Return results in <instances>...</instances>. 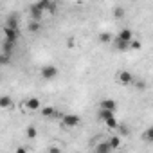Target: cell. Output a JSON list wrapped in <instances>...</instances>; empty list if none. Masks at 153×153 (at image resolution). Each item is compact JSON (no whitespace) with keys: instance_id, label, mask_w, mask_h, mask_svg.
<instances>
[{"instance_id":"1","label":"cell","mask_w":153,"mask_h":153,"mask_svg":"<svg viewBox=\"0 0 153 153\" xmlns=\"http://www.w3.org/2000/svg\"><path fill=\"white\" fill-rule=\"evenodd\" d=\"M40 72H42V78H43V79H54L59 70H58L56 65H43Z\"/></svg>"},{"instance_id":"2","label":"cell","mask_w":153,"mask_h":153,"mask_svg":"<svg viewBox=\"0 0 153 153\" xmlns=\"http://www.w3.org/2000/svg\"><path fill=\"white\" fill-rule=\"evenodd\" d=\"M18 38H20V31H15V29H9V27H6V25H4V40H7L9 43H13V45H16V42H18Z\"/></svg>"},{"instance_id":"3","label":"cell","mask_w":153,"mask_h":153,"mask_svg":"<svg viewBox=\"0 0 153 153\" xmlns=\"http://www.w3.org/2000/svg\"><path fill=\"white\" fill-rule=\"evenodd\" d=\"M117 81L121 85H131L133 83V76L130 70H119L117 72Z\"/></svg>"},{"instance_id":"4","label":"cell","mask_w":153,"mask_h":153,"mask_svg":"<svg viewBox=\"0 0 153 153\" xmlns=\"http://www.w3.org/2000/svg\"><path fill=\"white\" fill-rule=\"evenodd\" d=\"M79 123H81L79 115L68 114V115H65V117H63V126H67V128H76V126H79Z\"/></svg>"},{"instance_id":"5","label":"cell","mask_w":153,"mask_h":153,"mask_svg":"<svg viewBox=\"0 0 153 153\" xmlns=\"http://www.w3.org/2000/svg\"><path fill=\"white\" fill-rule=\"evenodd\" d=\"M43 11L36 6V4H33V6H29V18L31 20H34V22H42V18H43Z\"/></svg>"},{"instance_id":"6","label":"cell","mask_w":153,"mask_h":153,"mask_svg":"<svg viewBox=\"0 0 153 153\" xmlns=\"http://www.w3.org/2000/svg\"><path fill=\"white\" fill-rule=\"evenodd\" d=\"M117 38L119 40H123V42H126V43H131L135 38H133V31L131 29H121L119 31V34H117Z\"/></svg>"},{"instance_id":"7","label":"cell","mask_w":153,"mask_h":153,"mask_svg":"<svg viewBox=\"0 0 153 153\" xmlns=\"http://www.w3.org/2000/svg\"><path fill=\"white\" fill-rule=\"evenodd\" d=\"M25 108H29L31 112H36V110H42V105H40V99L38 97H29L25 101Z\"/></svg>"},{"instance_id":"8","label":"cell","mask_w":153,"mask_h":153,"mask_svg":"<svg viewBox=\"0 0 153 153\" xmlns=\"http://www.w3.org/2000/svg\"><path fill=\"white\" fill-rule=\"evenodd\" d=\"M97 117H99V121H108V119H112V117H115V112H112V110H105V108H99V112H97Z\"/></svg>"},{"instance_id":"9","label":"cell","mask_w":153,"mask_h":153,"mask_svg":"<svg viewBox=\"0 0 153 153\" xmlns=\"http://www.w3.org/2000/svg\"><path fill=\"white\" fill-rule=\"evenodd\" d=\"M94 153H112L110 142H108V140H106V142H99V144L94 148Z\"/></svg>"},{"instance_id":"10","label":"cell","mask_w":153,"mask_h":153,"mask_svg":"<svg viewBox=\"0 0 153 153\" xmlns=\"http://www.w3.org/2000/svg\"><path fill=\"white\" fill-rule=\"evenodd\" d=\"M112 45L117 49V51H121V52H124V51H128L130 49V43H126V42H123V40H119L117 36L114 38V42H112Z\"/></svg>"},{"instance_id":"11","label":"cell","mask_w":153,"mask_h":153,"mask_svg":"<svg viewBox=\"0 0 153 153\" xmlns=\"http://www.w3.org/2000/svg\"><path fill=\"white\" fill-rule=\"evenodd\" d=\"M6 27L18 31V16H16V15H9V16H7V22H6Z\"/></svg>"},{"instance_id":"12","label":"cell","mask_w":153,"mask_h":153,"mask_svg":"<svg viewBox=\"0 0 153 153\" xmlns=\"http://www.w3.org/2000/svg\"><path fill=\"white\" fill-rule=\"evenodd\" d=\"M101 108L115 112V110H117V103H115L114 99H103V101H101Z\"/></svg>"},{"instance_id":"13","label":"cell","mask_w":153,"mask_h":153,"mask_svg":"<svg viewBox=\"0 0 153 153\" xmlns=\"http://www.w3.org/2000/svg\"><path fill=\"white\" fill-rule=\"evenodd\" d=\"M27 29H29V33H38L40 29H42V22H34V20H29V24H27Z\"/></svg>"},{"instance_id":"14","label":"cell","mask_w":153,"mask_h":153,"mask_svg":"<svg viewBox=\"0 0 153 153\" xmlns=\"http://www.w3.org/2000/svg\"><path fill=\"white\" fill-rule=\"evenodd\" d=\"M99 42H101V43H112V42H114V36H112L110 33H101V34H99Z\"/></svg>"},{"instance_id":"15","label":"cell","mask_w":153,"mask_h":153,"mask_svg":"<svg viewBox=\"0 0 153 153\" xmlns=\"http://www.w3.org/2000/svg\"><path fill=\"white\" fill-rule=\"evenodd\" d=\"M108 142H110V146H112V149H117V148L121 146V137H117V135H114V137H110V139H108Z\"/></svg>"},{"instance_id":"16","label":"cell","mask_w":153,"mask_h":153,"mask_svg":"<svg viewBox=\"0 0 153 153\" xmlns=\"http://www.w3.org/2000/svg\"><path fill=\"white\" fill-rule=\"evenodd\" d=\"M11 106V97L9 96H2L0 97V108H9Z\"/></svg>"},{"instance_id":"17","label":"cell","mask_w":153,"mask_h":153,"mask_svg":"<svg viewBox=\"0 0 153 153\" xmlns=\"http://www.w3.org/2000/svg\"><path fill=\"white\" fill-rule=\"evenodd\" d=\"M42 114H43L45 117H54V115H56V110H54L52 106H43V108H42Z\"/></svg>"},{"instance_id":"18","label":"cell","mask_w":153,"mask_h":153,"mask_svg":"<svg viewBox=\"0 0 153 153\" xmlns=\"http://www.w3.org/2000/svg\"><path fill=\"white\" fill-rule=\"evenodd\" d=\"M148 142H153V126H149L148 130H144V135H142Z\"/></svg>"},{"instance_id":"19","label":"cell","mask_w":153,"mask_h":153,"mask_svg":"<svg viewBox=\"0 0 153 153\" xmlns=\"http://www.w3.org/2000/svg\"><path fill=\"white\" fill-rule=\"evenodd\" d=\"M105 124H106V126H108L110 130H115V128L119 126V123H117V119H115V117H112V119H108V121H106Z\"/></svg>"},{"instance_id":"20","label":"cell","mask_w":153,"mask_h":153,"mask_svg":"<svg viewBox=\"0 0 153 153\" xmlns=\"http://www.w3.org/2000/svg\"><path fill=\"white\" fill-rule=\"evenodd\" d=\"M114 16H115V18H123V16H124V9H123L121 6L114 7Z\"/></svg>"},{"instance_id":"21","label":"cell","mask_w":153,"mask_h":153,"mask_svg":"<svg viewBox=\"0 0 153 153\" xmlns=\"http://www.w3.org/2000/svg\"><path fill=\"white\" fill-rule=\"evenodd\" d=\"M25 133H27L29 139H36V128L34 126H27V131Z\"/></svg>"},{"instance_id":"22","label":"cell","mask_w":153,"mask_h":153,"mask_svg":"<svg viewBox=\"0 0 153 153\" xmlns=\"http://www.w3.org/2000/svg\"><path fill=\"white\" fill-rule=\"evenodd\" d=\"M140 47H142V43H140L139 40H133V42L130 43V49H133V51H140Z\"/></svg>"},{"instance_id":"23","label":"cell","mask_w":153,"mask_h":153,"mask_svg":"<svg viewBox=\"0 0 153 153\" xmlns=\"http://www.w3.org/2000/svg\"><path fill=\"white\" fill-rule=\"evenodd\" d=\"M135 87H137V90H144V88H146V81H140V79H139V81L135 83Z\"/></svg>"},{"instance_id":"24","label":"cell","mask_w":153,"mask_h":153,"mask_svg":"<svg viewBox=\"0 0 153 153\" xmlns=\"http://www.w3.org/2000/svg\"><path fill=\"white\" fill-rule=\"evenodd\" d=\"M49 153H61V149H59L58 146H51V148H49Z\"/></svg>"},{"instance_id":"25","label":"cell","mask_w":153,"mask_h":153,"mask_svg":"<svg viewBox=\"0 0 153 153\" xmlns=\"http://www.w3.org/2000/svg\"><path fill=\"white\" fill-rule=\"evenodd\" d=\"M15 153H27V149H25V148H22V146H20V148H16V151H15Z\"/></svg>"},{"instance_id":"26","label":"cell","mask_w":153,"mask_h":153,"mask_svg":"<svg viewBox=\"0 0 153 153\" xmlns=\"http://www.w3.org/2000/svg\"><path fill=\"white\" fill-rule=\"evenodd\" d=\"M67 45H68V47H72V45H74V40H72V38H68V42H67Z\"/></svg>"},{"instance_id":"27","label":"cell","mask_w":153,"mask_h":153,"mask_svg":"<svg viewBox=\"0 0 153 153\" xmlns=\"http://www.w3.org/2000/svg\"><path fill=\"white\" fill-rule=\"evenodd\" d=\"M76 153H81V151H76Z\"/></svg>"}]
</instances>
